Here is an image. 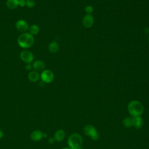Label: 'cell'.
I'll use <instances>...</instances> for the list:
<instances>
[{
    "instance_id": "cell-1",
    "label": "cell",
    "mask_w": 149,
    "mask_h": 149,
    "mask_svg": "<svg viewBox=\"0 0 149 149\" xmlns=\"http://www.w3.org/2000/svg\"><path fill=\"white\" fill-rule=\"evenodd\" d=\"M127 110L132 117L141 116L142 115L144 107L143 104L137 100H132L129 102L127 105Z\"/></svg>"
},
{
    "instance_id": "cell-2",
    "label": "cell",
    "mask_w": 149,
    "mask_h": 149,
    "mask_svg": "<svg viewBox=\"0 0 149 149\" xmlns=\"http://www.w3.org/2000/svg\"><path fill=\"white\" fill-rule=\"evenodd\" d=\"M18 45L23 48L31 47L34 42V36L28 32L22 33L17 40Z\"/></svg>"
},
{
    "instance_id": "cell-3",
    "label": "cell",
    "mask_w": 149,
    "mask_h": 149,
    "mask_svg": "<svg viewBox=\"0 0 149 149\" xmlns=\"http://www.w3.org/2000/svg\"><path fill=\"white\" fill-rule=\"evenodd\" d=\"M83 138L79 133L72 134L68 138V144L70 149H81Z\"/></svg>"
},
{
    "instance_id": "cell-4",
    "label": "cell",
    "mask_w": 149,
    "mask_h": 149,
    "mask_svg": "<svg viewBox=\"0 0 149 149\" xmlns=\"http://www.w3.org/2000/svg\"><path fill=\"white\" fill-rule=\"evenodd\" d=\"M84 133L93 140H97L99 138V133L96 129L91 125H86L84 127Z\"/></svg>"
},
{
    "instance_id": "cell-5",
    "label": "cell",
    "mask_w": 149,
    "mask_h": 149,
    "mask_svg": "<svg viewBox=\"0 0 149 149\" xmlns=\"http://www.w3.org/2000/svg\"><path fill=\"white\" fill-rule=\"evenodd\" d=\"M40 78L42 81L44 83H51L54 79L53 72L49 69H44L40 74Z\"/></svg>"
},
{
    "instance_id": "cell-6",
    "label": "cell",
    "mask_w": 149,
    "mask_h": 149,
    "mask_svg": "<svg viewBox=\"0 0 149 149\" xmlns=\"http://www.w3.org/2000/svg\"><path fill=\"white\" fill-rule=\"evenodd\" d=\"M20 58L22 61L26 63H31L34 60L33 53L28 50H23L20 54Z\"/></svg>"
},
{
    "instance_id": "cell-7",
    "label": "cell",
    "mask_w": 149,
    "mask_h": 149,
    "mask_svg": "<svg viewBox=\"0 0 149 149\" xmlns=\"http://www.w3.org/2000/svg\"><path fill=\"white\" fill-rule=\"evenodd\" d=\"M16 29L19 31L23 33H26L29 30V26L28 23L23 19L18 20L15 24Z\"/></svg>"
},
{
    "instance_id": "cell-8",
    "label": "cell",
    "mask_w": 149,
    "mask_h": 149,
    "mask_svg": "<svg viewBox=\"0 0 149 149\" xmlns=\"http://www.w3.org/2000/svg\"><path fill=\"white\" fill-rule=\"evenodd\" d=\"M94 22V18L91 14H86L83 18V25L86 28H90Z\"/></svg>"
},
{
    "instance_id": "cell-9",
    "label": "cell",
    "mask_w": 149,
    "mask_h": 149,
    "mask_svg": "<svg viewBox=\"0 0 149 149\" xmlns=\"http://www.w3.org/2000/svg\"><path fill=\"white\" fill-rule=\"evenodd\" d=\"M32 66H33V69L35 71L39 72H42L45 69V65L43 61L41 60H37L33 62L32 64Z\"/></svg>"
},
{
    "instance_id": "cell-10",
    "label": "cell",
    "mask_w": 149,
    "mask_h": 149,
    "mask_svg": "<svg viewBox=\"0 0 149 149\" xmlns=\"http://www.w3.org/2000/svg\"><path fill=\"white\" fill-rule=\"evenodd\" d=\"M44 137V133L40 130H34L30 135V138L34 141H40Z\"/></svg>"
},
{
    "instance_id": "cell-11",
    "label": "cell",
    "mask_w": 149,
    "mask_h": 149,
    "mask_svg": "<svg viewBox=\"0 0 149 149\" xmlns=\"http://www.w3.org/2000/svg\"><path fill=\"white\" fill-rule=\"evenodd\" d=\"M65 132L63 129H58L56 130L54 134V139L55 141L60 142L62 141L65 137Z\"/></svg>"
},
{
    "instance_id": "cell-12",
    "label": "cell",
    "mask_w": 149,
    "mask_h": 149,
    "mask_svg": "<svg viewBox=\"0 0 149 149\" xmlns=\"http://www.w3.org/2000/svg\"><path fill=\"white\" fill-rule=\"evenodd\" d=\"M40 76L38 72L35 70L30 71L28 74V79L31 82H34V83L37 82L40 79Z\"/></svg>"
},
{
    "instance_id": "cell-13",
    "label": "cell",
    "mask_w": 149,
    "mask_h": 149,
    "mask_svg": "<svg viewBox=\"0 0 149 149\" xmlns=\"http://www.w3.org/2000/svg\"><path fill=\"white\" fill-rule=\"evenodd\" d=\"M59 49V44L56 41H52L50 42L48 45V50L51 53L55 54L56 53Z\"/></svg>"
},
{
    "instance_id": "cell-14",
    "label": "cell",
    "mask_w": 149,
    "mask_h": 149,
    "mask_svg": "<svg viewBox=\"0 0 149 149\" xmlns=\"http://www.w3.org/2000/svg\"><path fill=\"white\" fill-rule=\"evenodd\" d=\"M143 119L141 116L133 117V127L136 129H140L143 125Z\"/></svg>"
},
{
    "instance_id": "cell-15",
    "label": "cell",
    "mask_w": 149,
    "mask_h": 149,
    "mask_svg": "<svg viewBox=\"0 0 149 149\" xmlns=\"http://www.w3.org/2000/svg\"><path fill=\"white\" fill-rule=\"evenodd\" d=\"M19 0H7L6 5L10 9H14L17 7Z\"/></svg>"
},
{
    "instance_id": "cell-16",
    "label": "cell",
    "mask_w": 149,
    "mask_h": 149,
    "mask_svg": "<svg viewBox=\"0 0 149 149\" xmlns=\"http://www.w3.org/2000/svg\"><path fill=\"white\" fill-rule=\"evenodd\" d=\"M29 33H30L33 36H36L38 34L40 31V28L37 24H34L29 26Z\"/></svg>"
},
{
    "instance_id": "cell-17",
    "label": "cell",
    "mask_w": 149,
    "mask_h": 149,
    "mask_svg": "<svg viewBox=\"0 0 149 149\" xmlns=\"http://www.w3.org/2000/svg\"><path fill=\"white\" fill-rule=\"evenodd\" d=\"M133 117L132 116H128L125 118L123 120V126L126 127H133Z\"/></svg>"
},
{
    "instance_id": "cell-18",
    "label": "cell",
    "mask_w": 149,
    "mask_h": 149,
    "mask_svg": "<svg viewBox=\"0 0 149 149\" xmlns=\"http://www.w3.org/2000/svg\"><path fill=\"white\" fill-rule=\"evenodd\" d=\"M36 4L35 0H26V6L31 8L34 6Z\"/></svg>"
},
{
    "instance_id": "cell-19",
    "label": "cell",
    "mask_w": 149,
    "mask_h": 149,
    "mask_svg": "<svg viewBox=\"0 0 149 149\" xmlns=\"http://www.w3.org/2000/svg\"><path fill=\"white\" fill-rule=\"evenodd\" d=\"M84 10H85L86 13H87V14H91V13L94 10V9H93V7L92 6L87 5L85 7Z\"/></svg>"
},
{
    "instance_id": "cell-20",
    "label": "cell",
    "mask_w": 149,
    "mask_h": 149,
    "mask_svg": "<svg viewBox=\"0 0 149 149\" xmlns=\"http://www.w3.org/2000/svg\"><path fill=\"white\" fill-rule=\"evenodd\" d=\"M18 5L20 7H24L26 6V0H19Z\"/></svg>"
},
{
    "instance_id": "cell-21",
    "label": "cell",
    "mask_w": 149,
    "mask_h": 149,
    "mask_svg": "<svg viewBox=\"0 0 149 149\" xmlns=\"http://www.w3.org/2000/svg\"><path fill=\"white\" fill-rule=\"evenodd\" d=\"M25 68L27 70H31L33 69L32 65L31 63H26Z\"/></svg>"
},
{
    "instance_id": "cell-22",
    "label": "cell",
    "mask_w": 149,
    "mask_h": 149,
    "mask_svg": "<svg viewBox=\"0 0 149 149\" xmlns=\"http://www.w3.org/2000/svg\"><path fill=\"white\" fill-rule=\"evenodd\" d=\"M54 141H55V140L54 138H49V140H48V141L50 144H52L54 142Z\"/></svg>"
},
{
    "instance_id": "cell-23",
    "label": "cell",
    "mask_w": 149,
    "mask_h": 149,
    "mask_svg": "<svg viewBox=\"0 0 149 149\" xmlns=\"http://www.w3.org/2000/svg\"><path fill=\"white\" fill-rule=\"evenodd\" d=\"M3 132L2 130H0V139H2L3 137Z\"/></svg>"
},
{
    "instance_id": "cell-24",
    "label": "cell",
    "mask_w": 149,
    "mask_h": 149,
    "mask_svg": "<svg viewBox=\"0 0 149 149\" xmlns=\"http://www.w3.org/2000/svg\"><path fill=\"white\" fill-rule=\"evenodd\" d=\"M62 149H70V148H69V147H64V148H63Z\"/></svg>"
},
{
    "instance_id": "cell-25",
    "label": "cell",
    "mask_w": 149,
    "mask_h": 149,
    "mask_svg": "<svg viewBox=\"0 0 149 149\" xmlns=\"http://www.w3.org/2000/svg\"><path fill=\"white\" fill-rule=\"evenodd\" d=\"M148 43H149V37H148Z\"/></svg>"
}]
</instances>
